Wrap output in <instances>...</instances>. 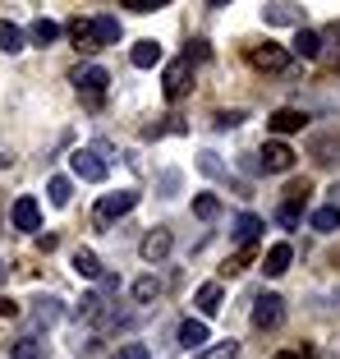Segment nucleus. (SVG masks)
I'll use <instances>...</instances> for the list:
<instances>
[{"mask_svg":"<svg viewBox=\"0 0 340 359\" xmlns=\"http://www.w3.org/2000/svg\"><path fill=\"white\" fill-rule=\"evenodd\" d=\"M0 318H19V304L14 299H0Z\"/></svg>","mask_w":340,"mask_h":359,"instance_id":"obj_38","label":"nucleus"},{"mask_svg":"<svg viewBox=\"0 0 340 359\" xmlns=\"http://www.w3.org/2000/svg\"><path fill=\"white\" fill-rule=\"evenodd\" d=\"M309 194H313L309 180H290V184H285V212H299L304 203H309Z\"/></svg>","mask_w":340,"mask_h":359,"instance_id":"obj_25","label":"nucleus"},{"mask_svg":"<svg viewBox=\"0 0 340 359\" xmlns=\"http://www.w3.org/2000/svg\"><path fill=\"white\" fill-rule=\"evenodd\" d=\"M193 304H198V313H202V318H216V313H221V281H207V285H198V295H193Z\"/></svg>","mask_w":340,"mask_h":359,"instance_id":"obj_14","label":"nucleus"},{"mask_svg":"<svg viewBox=\"0 0 340 359\" xmlns=\"http://www.w3.org/2000/svg\"><path fill=\"white\" fill-rule=\"evenodd\" d=\"M262 19H267V23H299V28H304V14H299V5H285V0H276V5H262Z\"/></svg>","mask_w":340,"mask_h":359,"instance_id":"obj_19","label":"nucleus"},{"mask_svg":"<svg viewBox=\"0 0 340 359\" xmlns=\"http://www.w3.org/2000/svg\"><path fill=\"white\" fill-rule=\"evenodd\" d=\"M248 65L262 69V74H281V69H290V51H285V46H276V42L248 46Z\"/></svg>","mask_w":340,"mask_h":359,"instance_id":"obj_3","label":"nucleus"},{"mask_svg":"<svg viewBox=\"0 0 340 359\" xmlns=\"http://www.w3.org/2000/svg\"><path fill=\"white\" fill-rule=\"evenodd\" d=\"M10 355H14V359H46V341L23 337V341H14V346H10Z\"/></svg>","mask_w":340,"mask_h":359,"instance_id":"obj_26","label":"nucleus"},{"mask_svg":"<svg viewBox=\"0 0 340 359\" xmlns=\"http://www.w3.org/2000/svg\"><path fill=\"white\" fill-rule=\"evenodd\" d=\"M64 32H69V42H74L78 51H97V42H92V19H83V14H74V19L64 23Z\"/></svg>","mask_w":340,"mask_h":359,"instance_id":"obj_15","label":"nucleus"},{"mask_svg":"<svg viewBox=\"0 0 340 359\" xmlns=\"http://www.w3.org/2000/svg\"><path fill=\"white\" fill-rule=\"evenodd\" d=\"M129 60L139 65V69H152V65H161V46L152 42V37H143V42H134V51H129Z\"/></svg>","mask_w":340,"mask_h":359,"instance_id":"obj_20","label":"nucleus"},{"mask_svg":"<svg viewBox=\"0 0 340 359\" xmlns=\"http://www.w3.org/2000/svg\"><path fill=\"white\" fill-rule=\"evenodd\" d=\"M37 323H60V299H37Z\"/></svg>","mask_w":340,"mask_h":359,"instance_id":"obj_32","label":"nucleus"},{"mask_svg":"<svg viewBox=\"0 0 340 359\" xmlns=\"http://www.w3.org/2000/svg\"><path fill=\"white\" fill-rule=\"evenodd\" d=\"M304 125H309V116H304V111H295V106H281L276 116L267 120V129H271V134H299Z\"/></svg>","mask_w":340,"mask_h":359,"instance_id":"obj_10","label":"nucleus"},{"mask_svg":"<svg viewBox=\"0 0 340 359\" xmlns=\"http://www.w3.org/2000/svg\"><path fill=\"white\" fill-rule=\"evenodd\" d=\"M253 258H257V244H239V249H234V254H230V258H225V267H221V276H239V272H244V267H248V263H253Z\"/></svg>","mask_w":340,"mask_h":359,"instance_id":"obj_21","label":"nucleus"},{"mask_svg":"<svg viewBox=\"0 0 340 359\" xmlns=\"http://www.w3.org/2000/svg\"><path fill=\"white\" fill-rule=\"evenodd\" d=\"M23 42H28V37H23V28H19V23H10V19H0V51H10V55H19V51H23Z\"/></svg>","mask_w":340,"mask_h":359,"instance_id":"obj_23","label":"nucleus"},{"mask_svg":"<svg viewBox=\"0 0 340 359\" xmlns=\"http://www.w3.org/2000/svg\"><path fill=\"white\" fill-rule=\"evenodd\" d=\"M290 263H295V249H290V244H271V249L262 254V272L267 276H285Z\"/></svg>","mask_w":340,"mask_h":359,"instance_id":"obj_11","label":"nucleus"},{"mask_svg":"<svg viewBox=\"0 0 340 359\" xmlns=\"http://www.w3.org/2000/svg\"><path fill=\"white\" fill-rule=\"evenodd\" d=\"M10 222H14V231H42V208H37V198H14V208H10Z\"/></svg>","mask_w":340,"mask_h":359,"instance_id":"obj_8","label":"nucleus"},{"mask_svg":"<svg viewBox=\"0 0 340 359\" xmlns=\"http://www.w3.org/2000/svg\"><path fill=\"white\" fill-rule=\"evenodd\" d=\"M262 170H276V175L295 170V148H290V143H281V138L262 143Z\"/></svg>","mask_w":340,"mask_h":359,"instance_id":"obj_7","label":"nucleus"},{"mask_svg":"<svg viewBox=\"0 0 340 359\" xmlns=\"http://www.w3.org/2000/svg\"><path fill=\"white\" fill-rule=\"evenodd\" d=\"M46 194H51V203H55V208H64V203H69V194H74V184H69L64 175H55L51 184H46Z\"/></svg>","mask_w":340,"mask_h":359,"instance_id":"obj_30","label":"nucleus"},{"mask_svg":"<svg viewBox=\"0 0 340 359\" xmlns=\"http://www.w3.org/2000/svg\"><path fill=\"white\" fill-rule=\"evenodd\" d=\"M170 249H175V235H170L166 226H157V231H148V240H143V249H139V254L148 258V263H161V258H166Z\"/></svg>","mask_w":340,"mask_h":359,"instance_id":"obj_9","label":"nucleus"},{"mask_svg":"<svg viewBox=\"0 0 340 359\" xmlns=\"http://www.w3.org/2000/svg\"><path fill=\"white\" fill-rule=\"evenodd\" d=\"M69 83H74V88H78V97H83V102L97 111V106H101V97H106L111 74L101 69V65H78L74 74H69Z\"/></svg>","mask_w":340,"mask_h":359,"instance_id":"obj_1","label":"nucleus"},{"mask_svg":"<svg viewBox=\"0 0 340 359\" xmlns=\"http://www.w3.org/2000/svg\"><path fill=\"white\" fill-rule=\"evenodd\" d=\"M60 23H55V19H32V28L28 32H23V37H28V42L32 46H42V51H46V46H55V42H60Z\"/></svg>","mask_w":340,"mask_h":359,"instance_id":"obj_12","label":"nucleus"},{"mask_svg":"<svg viewBox=\"0 0 340 359\" xmlns=\"http://www.w3.org/2000/svg\"><path fill=\"white\" fill-rule=\"evenodd\" d=\"M193 212H198L202 222H216V217H221V198H216V194H198V198H193Z\"/></svg>","mask_w":340,"mask_h":359,"instance_id":"obj_27","label":"nucleus"},{"mask_svg":"<svg viewBox=\"0 0 340 359\" xmlns=\"http://www.w3.org/2000/svg\"><path fill=\"white\" fill-rule=\"evenodd\" d=\"M74 272L83 276V281H97V276H101V258H97L92 249H78L74 254Z\"/></svg>","mask_w":340,"mask_h":359,"instance_id":"obj_24","label":"nucleus"},{"mask_svg":"<svg viewBox=\"0 0 340 359\" xmlns=\"http://www.w3.org/2000/svg\"><path fill=\"white\" fill-rule=\"evenodd\" d=\"M0 281H5V258H0Z\"/></svg>","mask_w":340,"mask_h":359,"instance_id":"obj_39","label":"nucleus"},{"mask_svg":"<svg viewBox=\"0 0 340 359\" xmlns=\"http://www.w3.org/2000/svg\"><path fill=\"white\" fill-rule=\"evenodd\" d=\"M139 208V194L134 189H120V194H101V203H97V222H120V217H129V212Z\"/></svg>","mask_w":340,"mask_h":359,"instance_id":"obj_5","label":"nucleus"},{"mask_svg":"<svg viewBox=\"0 0 340 359\" xmlns=\"http://www.w3.org/2000/svg\"><path fill=\"white\" fill-rule=\"evenodd\" d=\"M262 231H267V222L253 217V212H239V217H234V240H239V244H257Z\"/></svg>","mask_w":340,"mask_h":359,"instance_id":"obj_16","label":"nucleus"},{"mask_svg":"<svg viewBox=\"0 0 340 359\" xmlns=\"http://www.w3.org/2000/svg\"><path fill=\"white\" fill-rule=\"evenodd\" d=\"M295 55H304V60H322V37L313 28H299V37H295V46H290Z\"/></svg>","mask_w":340,"mask_h":359,"instance_id":"obj_18","label":"nucleus"},{"mask_svg":"<svg viewBox=\"0 0 340 359\" xmlns=\"http://www.w3.org/2000/svg\"><path fill=\"white\" fill-rule=\"evenodd\" d=\"M271 359H313V346H299V350H281V355Z\"/></svg>","mask_w":340,"mask_h":359,"instance_id":"obj_37","label":"nucleus"},{"mask_svg":"<svg viewBox=\"0 0 340 359\" xmlns=\"http://www.w3.org/2000/svg\"><path fill=\"white\" fill-rule=\"evenodd\" d=\"M198 170H202V175H212V180H225V175H230V170L216 161V152H202V157H198Z\"/></svg>","mask_w":340,"mask_h":359,"instance_id":"obj_31","label":"nucleus"},{"mask_svg":"<svg viewBox=\"0 0 340 359\" xmlns=\"http://www.w3.org/2000/svg\"><path fill=\"white\" fill-rule=\"evenodd\" d=\"M111 359H152V350L143 346V341H129V346H120Z\"/></svg>","mask_w":340,"mask_h":359,"instance_id":"obj_33","label":"nucleus"},{"mask_svg":"<svg viewBox=\"0 0 340 359\" xmlns=\"http://www.w3.org/2000/svg\"><path fill=\"white\" fill-rule=\"evenodd\" d=\"M234 355H239V341H216V346L198 350L193 359H234Z\"/></svg>","mask_w":340,"mask_h":359,"instance_id":"obj_29","label":"nucleus"},{"mask_svg":"<svg viewBox=\"0 0 340 359\" xmlns=\"http://www.w3.org/2000/svg\"><path fill=\"white\" fill-rule=\"evenodd\" d=\"M69 166H74V175L78 180H87V184H101L106 180V161H101V152L97 148H78V152H69Z\"/></svg>","mask_w":340,"mask_h":359,"instance_id":"obj_6","label":"nucleus"},{"mask_svg":"<svg viewBox=\"0 0 340 359\" xmlns=\"http://www.w3.org/2000/svg\"><path fill=\"white\" fill-rule=\"evenodd\" d=\"M189 88H193V65L180 55L161 69V93H166V102H180V97H189Z\"/></svg>","mask_w":340,"mask_h":359,"instance_id":"obj_2","label":"nucleus"},{"mask_svg":"<svg viewBox=\"0 0 340 359\" xmlns=\"http://www.w3.org/2000/svg\"><path fill=\"white\" fill-rule=\"evenodd\" d=\"M207 323H202V318H189V323H184L180 327V346L189 350V355H198V350H207Z\"/></svg>","mask_w":340,"mask_h":359,"instance_id":"obj_13","label":"nucleus"},{"mask_svg":"<svg viewBox=\"0 0 340 359\" xmlns=\"http://www.w3.org/2000/svg\"><path fill=\"white\" fill-rule=\"evenodd\" d=\"M285 323V299L281 295H257L253 299V327L257 332H276Z\"/></svg>","mask_w":340,"mask_h":359,"instance_id":"obj_4","label":"nucleus"},{"mask_svg":"<svg viewBox=\"0 0 340 359\" xmlns=\"http://www.w3.org/2000/svg\"><path fill=\"white\" fill-rule=\"evenodd\" d=\"M322 74H340V46L331 55H322Z\"/></svg>","mask_w":340,"mask_h":359,"instance_id":"obj_36","label":"nucleus"},{"mask_svg":"<svg viewBox=\"0 0 340 359\" xmlns=\"http://www.w3.org/2000/svg\"><path fill=\"white\" fill-rule=\"evenodd\" d=\"M120 10H134V14H157L161 0H120Z\"/></svg>","mask_w":340,"mask_h":359,"instance_id":"obj_34","label":"nucleus"},{"mask_svg":"<svg viewBox=\"0 0 340 359\" xmlns=\"http://www.w3.org/2000/svg\"><path fill=\"white\" fill-rule=\"evenodd\" d=\"M92 42L97 46H115L120 42V19L115 14H97L92 19Z\"/></svg>","mask_w":340,"mask_h":359,"instance_id":"obj_17","label":"nucleus"},{"mask_svg":"<svg viewBox=\"0 0 340 359\" xmlns=\"http://www.w3.org/2000/svg\"><path fill=\"white\" fill-rule=\"evenodd\" d=\"M157 295H161V281H157V276H139V281H134V299H139V304H152Z\"/></svg>","mask_w":340,"mask_h":359,"instance_id":"obj_28","label":"nucleus"},{"mask_svg":"<svg viewBox=\"0 0 340 359\" xmlns=\"http://www.w3.org/2000/svg\"><path fill=\"white\" fill-rule=\"evenodd\" d=\"M234 125H244V111H221L216 116V129H234Z\"/></svg>","mask_w":340,"mask_h":359,"instance_id":"obj_35","label":"nucleus"},{"mask_svg":"<svg viewBox=\"0 0 340 359\" xmlns=\"http://www.w3.org/2000/svg\"><path fill=\"white\" fill-rule=\"evenodd\" d=\"M309 226H313V231H322V235L340 231V208H336V203H327V208H318V212L309 217Z\"/></svg>","mask_w":340,"mask_h":359,"instance_id":"obj_22","label":"nucleus"}]
</instances>
